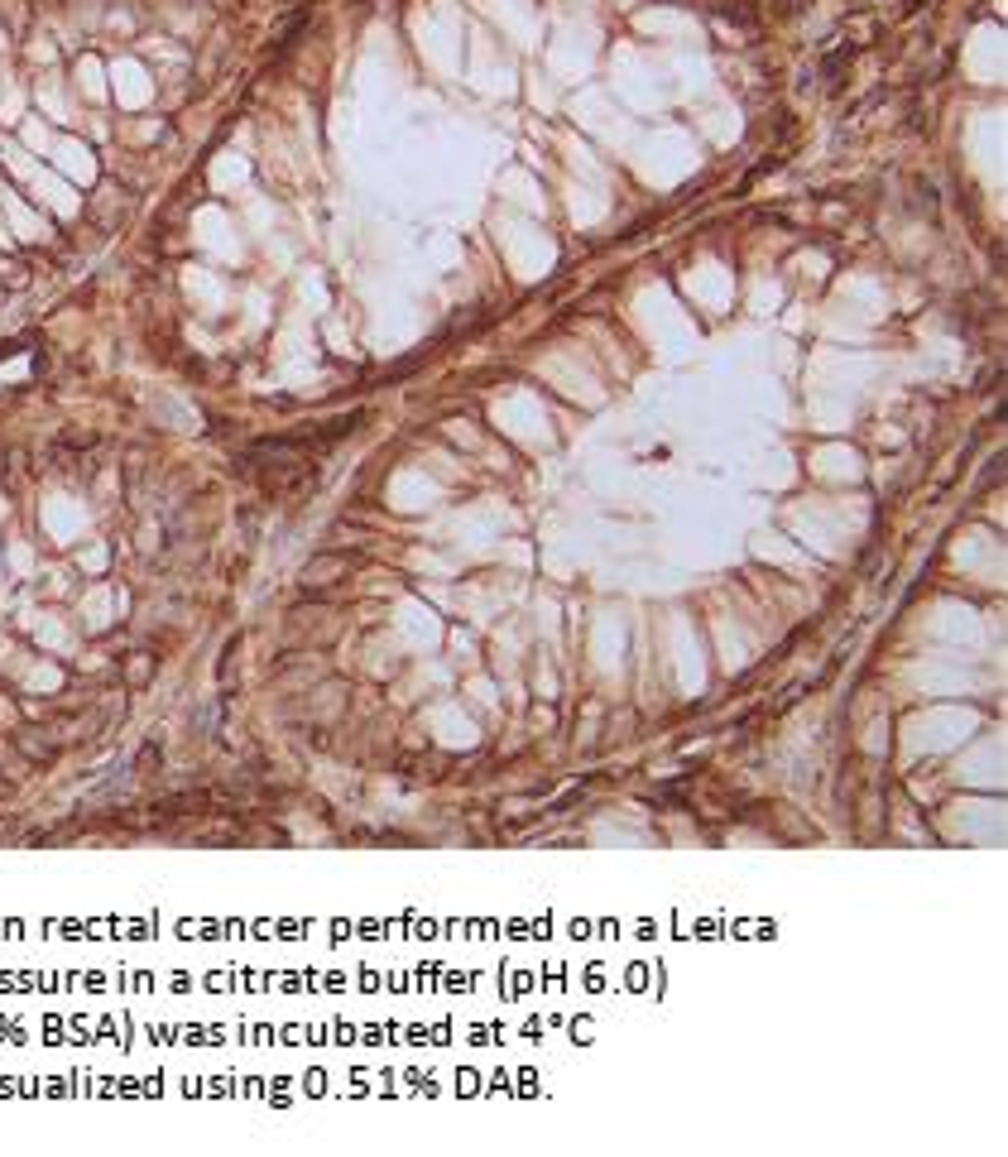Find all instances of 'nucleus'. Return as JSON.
I'll return each instance as SVG.
<instances>
[{
  "mask_svg": "<svg viewBox=\"0 0 1008 1157\" xmlns=\"http://www.w3.org/2000/svg\"><path fill=\"white\" fill-rule=\"evenodd\" d=\"M351 567H356L351 557H341V553H322V557H312L308 567H303V586H327V581L346 577Z\"/></svg>",
  "mask_w": 1008,
  "mask_h": 1157,
  "instance_id": "nucleus-1",
  "label": "nucleus"
}]
</instances>
